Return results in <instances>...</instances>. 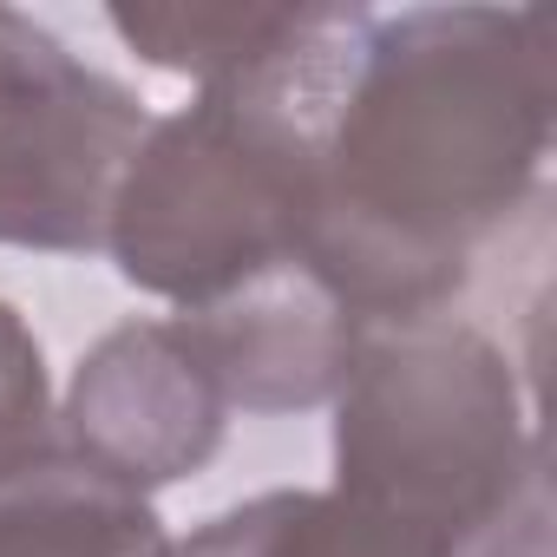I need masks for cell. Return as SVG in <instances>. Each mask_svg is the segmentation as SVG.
<instances>
[{
  "label": "cell",
  "instance_id": "cell-2",
  "mask_svg": "<svg viewBox=\"0 0 557 557\" xmlns=\"http://www.w3.org/2000/svg\"><path fill=\"white\" fill-rule=\"evenodd\" d=\"M361 14L309 8L269 66L197 86L184 112L151 119L106 216V256L132 289L190 315L302 262L315 223V119Z\"/></svg>",
  "mask_w": 557,
  "mask_h": 557
},
{
  "label": "cell",
  "instance_id": "cell-10",
  "mask_svg": "<svg viewBox=\"0 0 557 557\" xmlns=\"http://www.w3.org/2000/svg\"><path fill=\"white\" fill-rule=\"evenodd\" d=\"M53 433L60 420H53V381H47L40 335L27 329L14 302H0V472L40 453Z\"/></svg>",
  "mask_w": 557,
  "mask_h": 557
},
{
  "label": "cell",
  "instance_id": "cell-9",
  "mask_svg": "<svg viewBox=\"0 0 557 557\" xmlns=\"http://www.w3.org/2000/svg\"><path fill=\"white\" fill-rule=\"evenodd\" d=\"M106 21L145 66L223 86L269 66L302 34L309 8H112Z\"/></svg>",
  "mask_w": 557,
  "mask_h": 557
},
{
  "label": "cell",
  "instance_id": "cell-8",
  "mask_svg": "<svg viewBox=\"0 0 557 557\" xmlns=\"http://www.w3.org/2000/svg\"><path fill=\"white\" fill-rule=\"evenodd\" d=\"M158 557H440L420 531L329 492H262L190 537H164Z\"/></svg>",
  "mask_w": 557,
  "mask_h": 557
},
{
  "label": "cell",
  "instance_id": "cell-4",
  "mask_svg": "<svg viewBox=\"0 0 557 557\" xmlns=\"http://www.w3.org/2000/svg\"><path fill=\"white\" fill-rule=\"evenodd\" d=\"M151 132L132 86L86 66L53 27L0 8V243L40 256L106 249L112 190Z\"/></svg>",
  "mask_w": 557,
  "mask_h": 557
},
{
  "label": "cell",
  "instance_id": "cell-3",
  "mask_svg": "<svg viewBox=\"0 0 557 557\" xmlns=\"http://www.w3.org/2000/svg\"><path fill=\"white\" fill-rule=\"evenodd\" d=\"M544 479L505 348L453 315L368 329L335 394V492L459 557Z\"/></svg>",
  "mask_w": 557,
  "mask_h": 557
},
{
  "label": "cell",
  "instance_id": "cell-11",
  "mask_svg": "<svg viewBox=\"0 0 557 557\" xmlns=\"http://www.w3.org/2000/svg\"><path fill=\"white\" fill-rule=\"evenodd\" d=\"M459 557H550V472L531 479L498 524H485Z\"/></svg>",
  "mask_w": 557,
  "mask_h": 557
},
{
  "label": "cell",
  "instance_id": "cell-6",
  "mask_svg": "<svg viewBox=\"0 0 557 557\" xmlns=\"http://www.w3.org/2000/svg\"><path fill=\"white\" fill-rule=\"evenodd\" d=\"M171 322L210 368L230 413L236 407L243 413H309V407L335 400L355 368V348L368 335L302 262L256 275L236 296L171 315Z\"/></svg>",
  "mask_w": 557,
  "mask_h": 557
},
{
  "label": "cell",
  "instance_id": "cell-1",
  "mask_svg": "<svg viewBox=\"0 0 557 557\" xmlns=\"http://www.w3.org/2000/svg\"><path fill=\"white\" fill-rule=\"evenodd\" d=\"M550 34L531 8L361 14L315 119L302 269L361 322H426L544 184Z\"/></svg>",
  "mask_w": 557,
  "mask_h": 557
},
{
  "label": "cell",
  "instance_id": "cell-5",
  "mask_svg": "<svg viewBox=\"0 0 557 557\" xmlns=\"http://www.w3.org/2000/svg\"><path fill=\"white\" fill-rule=\"evenodd\" d=\"M53 420L79 459L151 498L216 459L230 400L177 322H119L79 355Z\"/></svg>",
  "mask_w": 557,
  "mask_h": 557
},
{
  "label": "cell",
  "instance_id": "cell-7",
  "mask_svg": "<svg viewBox=\"0 0 557 557\" xmlns=\"http://www.w3.org/2000/svg\"><path fill=\"white\" fill-rule=\"evenodd\" d=\"M164 524L145 492L79 459L60 433L0 472V557H158Z\"/></svg>",
  "mask_w": 557,
  "mask_h": 557
}]
</instances>
